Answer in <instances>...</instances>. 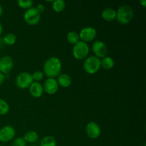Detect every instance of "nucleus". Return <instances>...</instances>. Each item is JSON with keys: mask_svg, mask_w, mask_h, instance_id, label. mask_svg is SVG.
I'll use <instances>...</instances> for the list:
<instances>
[{"mask_svg": "<svg viewBox=\"0 0 146 146\" xmlns=\"http://www.w3.org/2000/svg\"><path fill=\"white\" fill-rule=\"evenodd\" d=\"M62 64L58 57L51 56L44 62L43 66L44 74L48 78H55L61 74Z\"/></svg>", "mask_w": 146, "mask_h": 146, "instance_id": "1", "label": "nucleus"}, {"mask_svg": "<svg viewBox=\"0 0 146 146\" xmlns=\"http://www.w3.org/2000/svg\"><path fill=\"white\" fill-rule=\"evenodd\" d=\"M134 16V11L132 7L128 4H123L118 7L116 11L115 19L122 25L128 24L132 21Z\"/></svg>", "mask_w": 146, "mask_h": 146, "instance_id": "2", "label": "nucleus"}, {"mask_svg": "<svg viewBox=\"0 0 146 146\" xmlns=\"http://www.w3.org/2000/svg\"><path fill=\"white\" fill-rule=\"evenodd\" d=\"M101 68V58L91 56L87 57L84 63V69L87 74H94Z\"/></svg>", "mask_w": 146, "mask_h": 146, "instance_id": "3", "label": "nucleus"}, {"mask_svg": "<svg viewBox=\"0 0 146 146\" xmlns=\"http://www.w3.org/2000/svg\"><path fill=\"white\" fill-rule=\"evenodd\" d=\"M73 56L77 60L84 59L89 53V46L87 43L79 41L74 45L73 48Z\"/></svg>", "mask_w": 146, "mask_h": 146, "instance_id": "4", "label": "nucleus"}, {"mask_svg": "<svg viewBox=\"0 0 146 146\" xmlns=\"http://www.w3.org/2000/svg\"><path fill=\"white\" fill-rule=\"evenodd\" d=\"M24 19L27 24L31 26L36 25L41 20V14L36 7H31L26 10L24 14Z\"/></svg>", "mask_w": 146, "mask_h": 146, "instance_id": "5", "label": "nucleus"}, {"mask_svg": "<svg viewBox=\"0 0 146 146\" xmlns=\"http://www.w3.org/2000/svg\"><path fill=\"white\" fill-rule=\"evenodd\" d=\"M34 82L31 74L29 72H21L18 74L16 78V85L21 89L29 88L31 84Z\"/></svg>", "mask_w": 146, "mask_h": 146, "instance_id": "6", "label": "nucleus"}, {"mask_svg": "<svg viewBox=\"0 0 146 146\" xmlns=\"http://www.w3.org/2000/svg\"><path fill=\"white\" fill-rule=\"evenodd\" d=\"M79 35V38L84 42H89L95 39L97 35V31L94 27H86L81 30Z\"/></svg>", "mask_w": 146, "mask_h": 146, "instance_id": "7", "label": "nucleus"}, {"mask_svg": "<svg viewBox=\"0 0 146 146\" xmlns=\"http://www.w3.org/2000/svg\"><path fill=\"white\" fill-rule=\"evenodd\" d=\"M16 135V130L11 125H5L0 129V141L7 143L14 139Z\"/></svg>", "mask_w": 146, "mask_h": 146, "instance_id": "8", "label": "nucleus"}, {"mask_svg": "<svg viewBox=\"0 0 146 146\" xmlns=\"http://www.w3.org/2000/svg\"><path fill=\"white\" fill-rule=\"evenodd\" d=\"M93 52L95 54V56L99 58H103L106 56L108 54V48L106 44L101 41H96L92 46Z\"/></svg>", "mask_w": 146, "mask_h": 146, "instance_id": "9", "label": "nucleus"}, {"mask_svg": "<svg viewBox=\"0 0 146 146\" xmlns=\"http://www.w3.org/2000/svg\"><path fill=\"white\" fill-rule=\"evenodd\" d=\"M87 135L91 139H96L101 135V130L99 125L95 122H89L86 126Z\"/></svg>", "mask_w": 146, "mask_h": 146, "instance_id": "10", "label": "nucleus"}, {"mask_svg": "<svg viewBox=\"0 0 146 146\" xmlns=\"http://www.w3.org/2000/svg\"><path fill=\"white\" fill-rule=\"evenodd\" d=\"M14 66V61L9 56H4L0 58V72L3 74H9Z\"/></svg>", "mask_w": 146, "mask_h": 146, "instance_id": "11", "label": "nucleus"}, {"mask_svg": "<svg viewBox=\"0 0 146 146\" xmlns=\"http://www.w3.org/2000/svg\"><path fill=\"white\" fill-rule=\"evenodd\" d=\"M58 84L55 78H48L45 81H44L43 88L44 91L49 95H53L55 94L58 91Z\"/></svg>", "mask_w": 146, "mask_h": 146, "instance_id": "12", "label": "nucleus"}, {"mask_svg": "<svg viewBox=\"0 0 146 146\" xmlns=\"http://www.w3.org/2000/svg\"><path fill=\"white\" fill-rule=\"evenodd\" d=\"M29 93L34 98H39L43 95L44 88L39 82H33L29 86Z\"/></svg>", "mask_w": 146, "mask_h": 146, "instance_id": "13", "label": "nucleus"}, {"mask_svg": "<svg viewBox=\"0 0 146 146\" xmlns=\"http://www.w3.org/2000/svg\"><path fill=\"white\" fill-rule=\"evenodd\" d=\"M56 81L58 86H61L63 88H68L72 83V78L68 74H62L58 76V79Z\"/></svg>", "mask_w": 146, "mask_h": 146, "instance_id": "14", "label": "nucleus"}, {"mask_svg": "<svg viewBox=\"0 0 146 146\" xmlns=\"http://www.w3.org/2000/svg\"><path fill=\"white\" fill-rule=\"evenodd\" d=\"M102 18L105 21H112L115 19L116 17V11L112 8H106L102 11Z\"/></svg>", "mask_w": 146, "mask_h": 146, "instance_id": "15", "label": "nucleus"}, {"mask_svg": "<svg viewBox=\"0 0 146 146\" xmlns=\"http://www.w3.org/2000/svg\"><path fill=\"white\" fill-rule=\"evenodd\" d=\"M23 138L28 143H34L36 142L38 138V133L34 131H29L24 134Z\"/></svg>", "mask_w": 146, "mask_h": 146, "instance_id": "16", "label": "nucleus"}, {"mask_svg": "<svg viewBox=\"0 0 146 146\" xmlns=\"http://www.w3.org/2000/svg\"><path fill=\"white\" fill-rule=\"evenodd\" d=\"M113 59L111 57L106 56L101 60V67L106 70H110L113 68L114 66Z\"/></svg>", "mask_w": 146, "mask_h": 146, "instance_id": "17", "label": "nucleus"}, {"mask_svg": "<svg viewBox=\"0 0 146 146\" xmlns=\"http://www.w3.org/2000/svg\"><path fill=\"white\" fill-rule=\"evenodd\" d=\"M65 7L66 2L64 0H55L52 1V9L55 12H61L64 11Z\"/></svg>", "mask_w": 146, "mask_h": 146, "instance_id": "18", "label": "nucleus"}, {"mask_svg": "<svg viewBox=\"0 0 146 146\" xmlns=\"http://www.w3.org/2000/svg\"><path fill=\"white\" fill-rule=\"evenodd\" d=\"M40 146H56V141L51 135H46L41 139Z\"/></svg>", "mask_w": 146, "mask_h": 146, "instance_id": "19", "label": "nucleus"}, {"mask_svg": "<svg viewBox=\"0 0 146 146\" xmlns=\"http://www.w3.org/2000/svg\"><path fill=\"white\" fill-rule=\"evenodd\" d=\"M66 38L68 43H70L71 44H74V45L80 41L79 35H78V34L74 31H69V32L67 34Z\"/></svg>", "mask_w": 146, "mask_h": 146, "instance_id": "20", "label": "nucleus"}, {"mask_svg": "<svg viewBox=\"0 0 146 146\" xmlns=\"http://www.w3.org/2000/svg\"><path fill=\"white\" fill-rule=\"evenodd\" d=\"M17 41V36L13 33H9L6 34L3 38V42L8 46H12Z\"/></svg>", "mask_w": 146, "mask_h": 146, "instance_id": "21", "label": "nucleus"}, {"mask_svg": "<svg viewBox=\"0 0 146 146\" xmlns=\"http://www.w3.org/2000/svg\"><path fill=\"white\" fill-rule=\"evenodd\" d=\"M9 111V106L4 100L0 98V115H4Z\"/></svg>", "mask_w": 146, "mask_h": 146, "instance_id": "22", "label": "nucleus"}, {"mask_svg": "<svg viewBox=\"0 0 146 146\" xmlns=\"http://www.w3.org/2000/svg\"><path fill=\"white\" fill-rule=\"evenodd\" d=\"M17 4L20 8L27 10L32 7L34 2L31 0H19L17 1Z\"/></svg>", "mask_w": 146, "mask_h": 146, "instance_id": "23", "label": "nucleus"}, {"mask_svg": "<svg viewBox=\"0 0 146 146\" xmlns=\"http://www.w3.org/2000/svg\"><path fill=\"white\" fill-rule=\"evenodd\" d=\"M31 76H32L33 81H34V82H39L44 79V74L41 71H36L35 72L31 74Z\"/></svg>", "mask_w": 146, "mask_h": 146, "instance_id": "24", "label": "nucleus"}, {"mask_svg": "<svg viewBox=\"0 0 146 146\" xmlns=\"http://www.w3.org/2000/svg\"><path fill=\"white\" fill-rule=\"evenodd\" d=\"M11 146H27V142L21 137H19L14 139Z\"/></svg>", "mask_w": 146, "mask_h": 146, "instance_id": "25", "label": "nucleus"}, {"mask_svg": "<svg viewBox=\"0 0 146 146\" xmlns=\"http://www.w3.org/2000/svg\"><path fill=\"white\" fill-rule=\"evenodd\" d=\"M36 8V9L38 10V11L40 13V14L44 12V10H45V7H44L42 4H38Z\"/></svg>", "mask_w": 146, "mask_h": 146, "instance_id": "26", "label": "nucleus"}, {"mask_svg": "<svg viewBox=\"0 0 146 146\" xmlns=\"http://www.w3.org/2000/svg\"><path fill=\"white\" fill-rule=\"evenodd\" d=\"M4 80H5V75L0 72V86L4 83Z\"/></svg>", "mask_w": 146, "mask_h": 146, "instance_id": "27", "label": "nucleus"}, {"mask_svg": "<svg viewBox=\"0 0 146 146\" xmlns=\"http://www.w3.org/2000/svg\"><path fill=\"white\" fill-rule=\"evenodd\" d=\"M140 3H141V4L143 6V7H145V6H146V1H145V0H141V1H140Z\"/></svg>", "mask_w": 146, "mask_h": 146, "instance_id": "28", "label": "nucleus"}, {"mask_svg": "<svg viewBox=\"0 0 146 146\" xmlns=\"http://www.w3.org/2000/svg\"><path fill=\"white\" fill-rule=\"evenodd\" d=\"M2 14H3V7H2V6L0 4V17L2 15Z\"/></svg>", "mask_w": 146, "mask_h": 146, "instance_id": "29", "label": "nucleus"}, {"mask_svg": "<svg viewBox=\"0 0 146 146\" xmlns=\"http://www.w3.org/2000/svg\"><path fill=\"white\" fill-rule=\"evenodd\" d=\"M2 31H3V27L2 25H1V23H0V36H1V34H2Z\"/></svg>", "mask_w": 146, "mask_h": 146, "instance_id": "30", "label": "nucleus"}, {"mask_svg": "<svg viewBox=\"0 0 146 146\" xmlns=\"http://www.w3.org/2000/svg\"><path fill=\"white\" fill-rule=\"evenodd\" d=\"M30 146H36V145H30Z\"/></svg>", "mask_w": 146, "mask_h": 146, "instance_id": "31", "label": "nucleus"}]
</instances>
